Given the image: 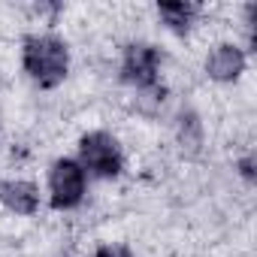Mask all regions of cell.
I'll return each mask as SVG.
<instances>
[{
  "instance_id": "cell-1",
  "label": "cell",
  "mask_w": 257,
  "mask_h": 257,
  "mask_svg": "<svg viewBox=\"0 0 257 257\" xmlns=\"http://www.w3.org/2000/svg\"><path fill=\"white\" fill-rule=\"evenodd\" d=\"M22 67L40 88H55L67 79L70 70V49L64 40L52 34L28 37L22 46Z\"/></svg>"
},
{
  "instance_id": "cell-2",
  "label": "cell",
  "mask_w": 257,
  "mask_h": 257,
  "mask_svg": "<svg viewBox=\"0 0 257 257\" xmlns=\"http://www.w3.org/2000/svg\"><path fill=\"white\" fill-rule=\"evenodd\" d=\"M79 164L85 173L97 176V179H115L124 167L121 158V146L112 134L106 131H91L79 140Z\"/></svg>"
},
{
  "instance_id": "cell-3",
  "label": "cell",
  "mask_w": 257,
  "mask_h": 257,
  "mask_svg": "<svg viewBox=\"0 0 257 257\" xmlns=\"http://www.w3.org/2000/svg\"><path fill=\"white\" fill-rule=\"evenodd\" d=\"M85 170L73 158H58L49 170V197L55 209H76L85 200Z\"/></svg>"
},
{
  "instance_id": "cell-4",
  "label": "cell",
  "mask_w": 257,
  "mask_h": 257,
  "mask_svg": "<svg viewBox=\"0 0 257 257\" xmlns=\"http://www.w3.org/2000/svg\"><path fill=\"white\" fill-rule=\"evenodd\" d=\"M164 64V55L152 43H131L121 58V79L134 85L137 91L158 85V70Z\"/></svg>"
},
{
  "instance_id": "cell-5",
  "label": "cell",
  "mask_w": 257,
  "mask_h": 257,
  "mask_svg": "<svg viewBox=\"0 0 257 257\" xmlns=\"http://www.w3.org/2000/svg\"><path fill=\"white\" fill-rule=\"evenodd\" d=\"M206 73L215 82H236L245 73V52L233 43H218L206 58Z\"/></svg>"
},
{
  "instance_id": "cell-6",
  "label": "cell",
  "mask_w": 257,
  "mask_h": 257,
  "mask_svg": "<svg viewBox=\"0 0 257 257\" xmlns=\"http://www.w3.org/2000/svg\"><path fill=\"white\" fill-rule=\"evenodd\" d=\"M0 203L16 215H34L40 209V188L25 179H10L0 185Z\"/></svg>"
},
{
  "instance_id": "cell-7",
  "label": "cell",
  "mask_w": 257,
  "mask_h": 257,
  "mask_svg": "<svg viewBox=\"0 0 257 257\" xmlns=\"http://www.w3.org/2000/svg\"><path fill=\"white\" fill-rule=\"evenodd\" d=\"M203 140H206V134H203L200 115H197L194 109H182V115H179V121H176V143H179V152H182L185 158H197V155L203 152Z\"/></svg>"
},
{
  "instance_id": "cell-8",
  "label": "cell",
  "mask_w": 257,
  "mask_h": 257,
  "mask_svg": "<svg viewBox=\"0 0 257 257\" xmlns=\"http://www.w3.org/2000/svg\"><path fill=\"white\" fill-rule=\"evenodd\" d=\"M158 16L164 19V25L173 31V34H188L191 31V25H194V19L200 16V7L197 4H161L158 7Z\"/></svg>"
},
{
  "instance_id": "cell-9",
  "label": "cell",
  "mask_w": 257,
  "mask_h": 257,
  "mask_svg": "<svg viewBox=\"0 0 257 257\" xmlns=\"http://www.w3.org/2000/svg\"><path fill=\"white\" fill-rule=\"evenodd\" d=\"M140 97H137V106H140V112H146V115H155L161 106H164V88H161V82L158 85H152V88H143V91H137Z\"/></svg>"
},
{
  "instance_id": "cell-10",
  "label": "cell",
  "mask_w": 257,
  "mask_h": 257,
  "mask_svg": "<svg viewBox=\"0 0 257 257\" xmlns=\"http://www.w3.org/2000/svg\"><path fill=\"white\" fill-rule=\"evenodd\" d=\"M94 257H134L131 248H124V245H100L94 251Z\"/></svg>"
},
{
  "instance_id": "cell-11",
  "label": "cell",
  "mask_w": 257,
  "mask_h": 257,
  "mask_svg": "<svg viewBox=\"0 0 257 257\" xmlns=\"http://www.w3.org/2000/svg\"><path fill=\"white\" fill-rule=\"evenodd\" d=\"M239 176H242L245 182H254V155H251V152L239 161Z\"/></svg>"
}]
</instances>
